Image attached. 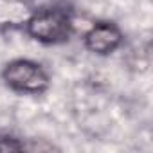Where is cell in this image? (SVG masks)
<instances>
[{
  "label": "cell",
  "mask_w": 153,
  "mask_h": 153,
  "mask_svg": "<svg viewBox=\"0 0 153 153\" xmlns=\"http://www.w3.org/2000/svg\"><path fill=\"white\" fill-rule=\"evenodd\" d=\"M25 24L27 33L43 43H61L72 34V15L63 6L33 13Z\"/></svg>",
  "instance_id": "obj_1"
},
{
  "label": "cell",
  "mask_w": 153,
  "mask_h": 153,
  "mask_svg": "<svg viewBox=\"0 0 153 153\" xmlns=\"http://www.w3.org/2000/svg\"><path fill=\"white\" fill-rule=\"evenodd\" d=\"M2 79L11 90L22 94H40L49 87L47 72L29 59H15L7 63L2 72Z\"/></svg>",
  "instance_id": "obj_2"
},
{
  "label": "cell",
  "mask_w": 153,
  "mask_h": 153,
  "mask_svg": "<svg viewBox=\"0 0 153 153\" xmlns=\"http://www.w3.org/2000/svg\"><path fill=\"white\" fill-rule=\"evenodd\" d=\"M121 31L108 22L96 24L85 36V45L90 52L96 54H110L121 45Z\"/></svg>",
  "instance_id": "obj_3"
},
{
  "label": "cell",
  "mask_w": 153,
  "mask_h": 153,
  "mask_svg": "<svg viewBox=\"0 0 153 153\" xmlns=\"http://www.w3.org/2000/svg\"><path fill=\"white\" fill-rule=\"evenodd\" d=\"M31 15L27 0H0V24H24Z\"/></svg>",
  "instance_id": "obj_4"
},
{
  "label": "cell",
  "mask_w": 153,
  "mask_h": 153,
  "mask_svg": "<svg viewBox=\"0 0 153 153\" xmlns=\"http://www.w3.org/2000/svg\"><path fill=\"white\" fill-rule=\"evenodd\" d=\"M25 148V144H20V142H16L15 139H2L0 140V149H24Z\"/></svg>",
  "instance_id": "obj_5"
}]
</instances>
